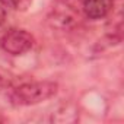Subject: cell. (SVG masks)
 Listing matches in <instances>:
<instances>
[{
  "mask_svg": "<svg viewBox=\"0 0 124 124\" xmlns=\"http://www.w3.org/2000/svg\"><path fill=\"white\" fill-rule=\"evenodd\" d=\"M2 3L5 5L6 9H10V10H15V12H25L32 0H2Z\"/></svg>",
  "mask_w": 124,
  "mask_h": 124,
  "instance_id": "obj_6",
  "label": "cell"
},
{
  "mask_svg": "<svg viewBox=\"0 0 124 124\" xmlns=\"http://www.w3.org/2000/svg\"><path fill=\"white\" fill-rule=\"evenodd\" d=\"M13 82H15V76L5 70V69H0V89H9L13 86Z\"/></svg>",
  "mask_w": 124,
  "mask_h": 124,
  "instance_id": "obj_7",
  "label": "cell"
},
{
  "mask_svg": "<svg viewBox=\"0 0 124 124\" xmlns=\"http://www.w3.org/2000/svg\"><path fill=\"white\" fill-rule=\"evenodd\" d=\"M53 121L58 123H72L78 120V112L72 105H64L63 108H60L57 112H53Z\"/></svg>",
  "mask_w": 124,
  "mask_h": 124,
  "instance_id": "obj_5",
  "label": "cell"
},
{
  "mask_svg": "<svg viewBox=\"0 0 124 124\" xmlns=\"http://www.w3.org/2000/svg\"><path fill=\"white\" fill-rule=\"evenodd\" d=\"M58 91V85L51 80L23 82L15 86L9 95L10 102L16 107H31L51 99Z\"/></svg>",
  "mask_w": 124,
  "mask_h": 124,
  "instance_id": "obj_1",
  "label": "cell"
},
{
  "mask_svg": "<svg viewBox=\"0 0 124 124\" xmlns=\"http://www.w3.org/2000/svg\"><path fill=\"white\" fill-rule=\"evenodd\" d=\"M5 19H6V8H5V5L2 3V0H0V28L3 26Z\"/></svg>",
  "mask_w": 124,
  "mask_h": 124,
  "instance_id": "obj_8",
  "label": "cell"
},
{
  "mask_svg": "<svg viewBox=\"0 0 124 124\" xmlns=\"http://www.w3.org/2000/svg\"><path fill=\"white\" fill-rule=\"evenodd\" d=\"M114 8V0H82V10L91 21L107 18Z\"/></svg>",
  "mask_w": 124,
  "mask_h": 124,
  "instance_id": "obj_4",
  "label": "cell"
},
{
  "mask_svg": "<svg viewBox=\"0 0 124 124\" xmlns=\"http://www.w3.org/2000/svg\"><path fill=\"white\" fill-rule=\"evenodd\" d=\"M35 44L34 35L26 29H9L0 39L2 50L10 55H22L28 53Z\"/></svg>",
  "mask_w": 124,
  "mask_h": 124,
  "instance_id": "obj_3",
  "label": "cell"
},
{
  "mask_svg": "<svg viewBox=\"0 0 124 124\" xmlns=\"http://www.w3.org/2000/svg\"><path fill=\"white\" fill-rule=\"evenodd\" d=\"M79 22V12L76 5L69 0H58L48 15V23L58 31H70Z\"/></svg>",
  "mask_w": 124,
  "mask_h": 124,
  "instance_id": "obj_2",
  "label": "cell"
}]
</instances>
